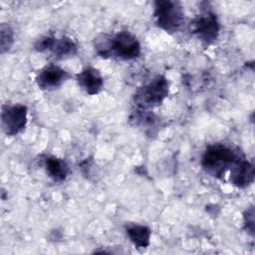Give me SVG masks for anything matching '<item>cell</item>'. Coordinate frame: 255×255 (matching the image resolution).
<instances>
[{
  "instance_id": "obj_3",
  "label": "cell",
  "mask_w": 255,
  "mask_h": 255,
  "mask_svg": "<svg viewBox=\"0 0 255 255\" xmlns=\"http://www.w3.org/2000/svg\"><path fill=\"white\" fill-rule=\"evenodd\" d=\"M153 16L157 27L169 34L178 32L184 23V12L177 1H155Z\"/></svg>"
},
{
  "instance_id": "obj_2",
  "label": "cell",
  "mask_w": 255,
  "mask_h": 255,
  "mask_svg": "<svg viewBox=\"0 0 255 255\" xmlns=\"http://www.w3.org/2000/svg\"><path fill=\"white\" fill-rule=\"evenodd\" d=\"M242 157L244 155L238 149L223 143H215L208 145L204 150L201 166L210 176L221 179Z\"/></svg>"
},
{
  "instance_id": "obj_7",
  "label": "cell",
  "mask_w": 255,
  "mask_h": 255,
  "mask_svg": "<svg viewBox=\"0 0 255 255\" xmlns=\"http://www.w3.org/2000/svg\"><path fill=\"white\" fill-rule=\"evenodd\" d=\"M34 48L41 53H50L57 59L72 57L78 52V45L67 36L61 38L52 36L41 37L36 41Z\"/></svg>"
},
{
  "instance_id": "obj_14",
  "label": "cell",
  "mask_w": 255,
  "mask_h": 255,
  "mask_svg": "<svg viewBox=\"0 0 255 255\" xmlns=\"http://www.w3.org/2000/svg\"><path fill=\"white\" fill-rule=\"evenodd\" d=\"M243 221H244V229L246 232L254 235V207L250 206L247 208L243 215Z\"/></svg>"
},
{
  "instance_id": "obj_4",
  "label": "cell",
  "mask_w": 255,
  "mask_h": 255,
  "mask_svg": "<svg viewBox=\"0 0 255 255\" xmlns=\"http://www.w3.org/2000/svg\"><path fill=\"white\" fill-rule=\"evenodd\" d=\"M169 93V85L167 79L158 75L149 83L140 87L133 96V101L138 110H148L159 106Z\"/></svg>"
},
{
  "instance_id": "obj_10",
  "label": "cell",
  "mask_w": 255,
  "mask_h": 255,
  "mask_svg": "<svg viewBox=\"0 0 255 255\" xmlns=\"http://www.w3.org/2000/svg\"><path fill=\"white\" fill-rule=\"evenodd\" d=\"M78 85L91 96L98 95L104 88V78L97 70L93 67H87L77 75Z\"/></svg>"
},
{
  "instance_id": "obj_8",
  "label": "cell",
  "mask_w": 255,
  "mask_h": 255,
  "mask_svg": "<svg viewBox=\"0 0 255 255\" xmlns=\"http://www.w3.org/2000/svg\"><path fill=\"white\" fill-rule=\"evenodd\" d=\"M70 77L66 70L55 64H49L38 72L35 81L41 90L52 91L60 88Z\"/></svg>"
},
{
  "instance_id": "obj_6",
  "label": "cell",
  "mask_w": 255,
  "mask_h": 255,
  "mask_svg": "<svg viewBox=\"0 0 255 255\" xmlns=\"http://www.w3.org/2000/svg\"><path fill=\"white\" fill-rule=\"evenodd\" d=\"M28 122L27 107L21 104L3 105L1 110V127L9 135H17L26 127Z\"/></svg>"
},
{
  "instance_id": "obj_5",
  "label": "cell",
  "mask_w": 255,
  "mask_h": 255,
  "mask_svg": "<svg viewBox=\"0 0 255 255\" xmlns=\"http://www.w3.org/2000/svg\"><path fill=\"white\" fill-rule=\"evenodd\" d=\"M189 30L203 44L211 45L219 36L220 26L213 12L204 11L192 19Z\"/></svg>"
},
{
  "instance_id": "obj_12",
  "label": "cell",
  "mask_w": 255,
  "mask_h": 255,
  "mask_svg": "<svg viewBox=\"0 0 255 255\" xmlns=\"http://www.w3.org/2000/svg\"><path fill=\"white\" fill-rule=\"evenodd\" d=\"M126 232L129 240L137 248H146L149 246L151 230L147 226L139 224H128L126 226Z\"/></svg>"
},
{
  "instance_id": "obj_9",
  "label": "cell",
  "mask_w": 255,
  "mask_h": 255,
  "mask_svg": "<svg viewBox=\"0 0 255 255\" xmlns=\"http://www.w3.org/2000/svg\"><path fill=\"white\" fill-rule=\"evenodd\" d=\"M254 166L245 157L239 159L229 171V181L238 188H245L254 181Z\"/></svg>"
},
{
  "instance_id": "obj_11",
  "label": "cell",
  "mask_w": 255,
  "mask_h": 255,
  "mask_svg": "<svg viewBox=\"0 0 255 255\" xmlns=\"http://www.w3.org/2000/svg\"><path fill=\"white\" fill-rule=\"evenodd\" d=\"M44 168L47 175L56 182L64 181L69 173L67 162L57 156L47 155L44 158Z\"/></svg>"
},
{
  "instance_id": "obj_1",
  "label": "cell",
  "mask_w": 255,
  "mask_h": 255,
  "mask_svg": "<svg viewBox=\"0 0 255 255\" xmlns=\"http://www.w3.org/2000/svg\"><path fill=\"white\" fill-rule=\"evenodd\" d=\"M95 50L102 58L117 57L121 60H133L140 55L137 38L128 31H121L114 36L101 35L95 39Z\"/></svg>"
},
{
  "instance_id": "obj_13",
  "label": "cell",
  "mask_w": 255,
  "mask_h": 255,
  "mask_svg": "<svg viewBox=\"0 0 255 255\" xmlns=\"http://www.w3.org/2000/svg\"><path fill=\"white\" fill-rule=\"evenodd\" d=\"M14 44V31L8 24H1L0 26V47L1 53L8 52Z\"/></svg>"
}]
</instances>
